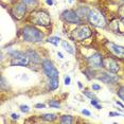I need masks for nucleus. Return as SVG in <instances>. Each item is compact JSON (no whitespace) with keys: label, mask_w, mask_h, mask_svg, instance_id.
<instances>
[{"label":"nucleus","mask_w":124,"mask_h":124,"mask_svg":"<svg viewBox=\"0 0 124 124\" xmlns=\"http://www.w3.org/2000/svg\"><path fill=\"white\" fill-rule=\"evenodd\" d=\"M98 78L101 80L102 82H104V83H106V84H114L119 80L117 75H115L112 72H110V73L103 72V73H101V75Z\"/></svg>","instance_id":"nucleus-12"},{"label":"nucleus","mask_w":124,"mask_h":124,"mask_svg":"<svg viewBox=\"0 0 124 124\" xmlns=\"http://www.w3.org/2000/svg\"><path fill=\"white\" fill-rule=\"evenodd\" d=\"M61 122L62 123H73V119L71 116H63L61 118Z\"/></svg>","instance_id":"nucleus-17"},{"label":"nucleus","mask_w":124,"mask_h":124,"mask_svg":"<svg viewBox=\"0 0 124 124\" xmlns=\"http://www.w3.org/2000/svg\"><path fill=\"white\" fill-rule=\"evenodd\" d=\"M62 17L65 21L69 22V23H74V24H80L81 23V18L80 16L78 15L77 12L74 11H71V10H67L62 14Z\"/></svg>","instance_id":"nucleus-7"},{"label":"nucleus","mask_w":124,"mask_h":124,"mask_svg":"<svg viewBox=\"0 0 124 124\" xmlns=\"http://www.w3.org/2000/svg\"><path fill=\"white\" fill-rule=\"evenodd\" d=\"M60 37H57V36H52V37H49L48 38V41L49 43H51V44H53L54 46H57L58 45V43H60Z\"/></svg>","instance_id":"nucleus-18"},{"label":"nucleus","mask_w":124,"mask_h":124,"mask_svg":"<svg viewBox=\"0 0 124 124\" xmlns=\"http://www.w3.org/2000/svg\"><path fill=\"white\" fill-rule=\"evenodd\" d=\"M12 118H13L14 120H15V119L17 120L18 118H19V116H18V115H16V114H12Z\"/></svg>","instance_id":"nucleus-29"},{"label":"nucleus","mask_w":124,"mask_h":124,"mask_svg":"<svg viewBox=\"0 0 124 124\" xmlns=\"http://www.w3.org/2000/svg\"><path fill=\"white\" fill-rule=\"evenodd\" d=\"M119 15L122 18H124V5H122V7L119 9Z\"/></svg>","instance_id":"nucleus-24"},{"label":"nucleus","mask_w":124,"mask_h":124,"mask_svg":"<svg viewBox=\"0 0 124 124\" xmlns=\"http://www.w3.org/2000/svg\"><path fill=\"white\" fill-rule=\"evenodd\" d=\"M109 115H110V116H118V117L120 116V114H118V112H110Z\"/></svg>","instance_id":"nucleus-31"},{"label":"nucleus","mask_w":124,"mask_h":124,"mask_svg":"<svg viewBox=\"0 0 124 124\" xmlns=\"http://www.w3.org/2000/svg\"><path fill=\"white\" fill-rule=\"evenodd\" d=\"M22 37L26 41H30V43H37L40 41L44 38V34L40 32L38 29L32 27V26H27L22 28L21 30Z\"/></svg>","instance_id":"nucleus-1"},{"label":"nucleus","mask_w":124,"mask_h":124,"mask_svg":"<svg viewBox=\"0 0 124 124\" xmlns=\"http://www.w3.org/2000/svg\"><path fill=\"white\" fill-rule=\"evenodd\" d=\"M43 69H44L45 74H46L49 78H58V70L53 66V64L50 61L45 60L43 62Z\"/></svg>","instance_id":"nucleus-6"},{"label":"nucleus","mask_w":124,"mask_h":124,"mask_svg":"<svg viewBox=\"0 0 124 124\" xmlns=\"http://www.w3.org/2000/svg\"><path fill=\"white\" fill-rule=\"evenodd\" d=\"M12 56V61H11V65L12 66H27L29 64V56L24 55L23 53L18 52V51H13L10 53Z\"/></svg>","instance_id":"nucleus-4"},{"label":"nucleus","mask_w":124,"mask_h":124,"mask_svg":"<svg viewBox=\"0 0 124 124\" xmlns=\"http://www.w3.org/2000/svg\"><path fill=\"white\" fill-rule=\"evenodd\" d=\"M62 47H63L67 52H69L70 54H74V50H73V48L70 46V44L68 43V41H66V40L62 41Z\"/></svg>","instance_id":"nucleus-15"},{"label":"nucleus","mask_w":124,"mask_h":124,"mask_svg":"<svg viewBox=\"0 0 124 124\" xmlns=\"http://www.w3.org/2000/svg\"><path fill=\"white\" fill-rule=\"evenodd\" d=\"M58 87V78H52L49 81V89L55 90Z\"/></svg>","instance_id":"nucleus-13"},{"label":"nucleus","mask_w":124,"mask_h":124,"mask_svg":"<svg viewBox=\"0 0 124 124\" xmlns=\"http://www.w3.org/2000/svg\"><path fill=\"white\" fill-rule=\"evenodd\" d=\"M70 77H66L65 78V84H66V85H70Z\"/></svg>","instance_id":"nucleus-25"},{"label":"nucleus","mask_w":124,"mask_h":124,"mask_svg":"<svg viewBox=\"0 0 124 124\" xmlns=\"http://www.w3.org/2000/svg\"><path fill=\"white\" fill-rule=\"evenodd\" d=\"M116 104H117V105H119V106H121L122 108H124V105H123V104L121 103V102H118V101H117V102H116Z\"/></svg>","instance_id":"nucleus-30"},{"label":"nucleus","mask_w":124,"mask_h":124,"mask_svg":"<svg viewBox=\"0 0 124 124\" xmlns=\"http://www.w3.org/2000/svg\"><path fill=\"white\" fill-rule=\"evenodd\" d=\"M41 119L45 121H54L56 119V115L54 114H45L41 116Z\"/></svg>","instance_id":"nucleus-16"},{"label":"nucleus","mask_w":124,"mask_h":124,"mask_svg":"<svg viewBox=\"0 0 124 124\" xmlns=\"http://www.w3.org/2000/svg\"><path fill=\"white\" fill-rule=\"evenodd\" d=\"M57 55H58V56H60V58H64V55H63V54H62V53H61V52H58V53H57Z\"/></svg>","instance_id":"nucleus-32"},{"label":"nucleus","mask_w":124,"mask_h":124,"mask_svg":"<svg viewBox=\"0 0 124 124\" xmlns=\"http://www.w3.org/2000/svg\"><path fill=\"white\" fill-rule=\"evenodd\" d=\"M88 19L92 26L97 28H104L106 26V20L102 13L98 10H90L88 12Z\"/></svg>","instance_id":"nucleus-3"},{"label":"nucleus","mask_w":124,"mask_h":124,"mask_svg":"<svg viewBox=\"0 0 124 124\" xmlns=\"http://www.w3.org/2000/svg\"><path fill=\"white\" fill-rule=\"evenodd\" d=\"M123 1H124V0H123Z\"/></svg>","instance_id":"nucleus-36"},{"label":"nucleus","mask_w":124,"mask_h":124,"mask_svg":"<svg viewBox=\"0 0 124 124\" xmlns=\"http://www.w3.org/2000/svg\"><path fill=\"white\" fill-rule=\"evenodd\" d=\"M26 11H27L26 4L23 2H20V3H17L13 7L12 13L16 19H21L24 16V14H26Z\"/></svg>","instance_id":"nucleus-11"},{"label":"nucleus","mask_w":124,"mask_h":124,"mask_svg":"<svg viewBox=\"0 0 124 124\" xmlns=\"http://www.w3.org/2000/svg\"><path fill=\"white\" fill-rule=\"evenodd\" d=\"M118 95H119V98L121 99V100L124 101V86L119 88V90H118Z\"/></svg>","instance_id":"nucleus-20"},{"label":"nucleus","mask_w":124,"mask_h":124,"mask_svg":"<svg viewBox=\"0 0 124 124\" xmlns=\"http://www.w3.org/2000/svg\"><path fill=\"white\" fill-rule=\"evenodd\" d=\"M20 110H21L22 112H28V111L30 110V109H29V106H28V105H21V106H20Z\"/></svg>","instance_id":"nucleus-23"},{"label":"nucleus","mask_w":124,"mask_h":124,"mask_svg":"<svg viewBox=\"0 0 124 124\" xmlns=\"http://www.w3.org/2000/svg\"><path fill=\"white\" fill-rule=\"evenodd\" d=\"M82 112H83V114L85 115V116H90V112L87 110V109H83V110H82Z\"/></svg>","instance_id":"nucleus-28"},{"label":"nucleus","mask_w":124,"mask_h":124,"mask_svg":"<svg viewBox=\"0 0 124 124\" xmlns=\"http://www.w3.org/2000/svg\"><path fill=\"white\" fill-rule=\"evenodd\" d=\"M92 89H94V90H100V89H101V86H99L98 84H93V85H92Z\"/></svg>","instance_id":"nucleus-26"},{"label":"nucleus","mask_w":124,"mask_h":124,"mask_svg":"<svg viewBox=\"0 0 124 124\" xmlns=\"http://www.w3.org/2000/svg\"><path fill=\"white\" fill-rule=\"evenodd\" d=\"M105 46L106 48L108 49V51L112 53L115 56L119 58H123L124 60V47H121V46H118L114 43H110V41H106L105 43Z\"/></svg>","instance_id":"nucleus-9"},{"label":"nucleus","mask_w":124,"mask_h":124,"mask_svg":"<svg viewBox=\"0 0 124 124\" xmlns=\"http://www.w3.org/2000/svg\"><path fill=\"white\" fill-rule=\"evenodd\" d=\"M84 94L87 95L88 98H90L91 100H92V99H97V97H95V95H94L93 93H91V92H88L87 90H85V91H84Z\"/></svg>","instance_id":"nucleus-22"},{"label":"nucleus","mask_w":124,"mask_h":124,"mask_svg":"<svg viewBox=\"0 0 124 124\" xmlns=\"http://www.w3.org/2000/svg\"><path fill=\"white\" fill-rule=\"evenodd\" d=\"M30 20L34 24L47 27L50 24V16L47 12H44V11H36V12L31 14Z\"/></svg>","instance_id":"nucleus-2"},{"label":"nucleus","mask_w":124,"mask_h":124,"mask_svg":"<svg viewBox=\"0 0 124 124\" xmlns=\"http://www.w3.org/2000/svg\"><path fill=\"white\" fill-rule=\"evenodd\" d=\"M87 63H88L90 68L93 69H100L103 67V58L100 53H94L90 57L87 58Z\"/></svg>","instance_id":"nucleus-8"},{"label":"nucleus","mask_w":124,"mask_h":124,"mask_svg":"<svg viewBox=\"0 0 124 124\" xmlns=\"http://www.w3.org/2000/svg\"><path fill=\"white\" fill-rule=\"evenodd\" d=\"M123 24H124V18H123Z\"/></svg>","instance_id":"nucleus-35"},{"label":"nucleus","mask_w":124,"mask_h":124,"mask_svg":"<svg viewBox=\"0 0 124 124\" xmlns=\"http://www.w3.org/2000/svg\"><path fill=\"white\" fill-rule=\"evenodd\" d=\"M35 107H36V108H38V109H40V108H45V104H36Z\"/></svg>","instance_id":"nucleus-27"},{"label":"nucleus","mask_w":124,"mask_h":124,"mask_svg":"<svg viewBox=\"0 0 124 124\" xmlns=\"http://www.w3.org/2000/svg\"><path fill=\"white\" fill-rule=\"evenodd\" d=\"M22 2H23L26 5L32 7V5H34V4L37 3V0H22Z\"/></svg>","instance_id":"nucleus-19"},{"label":"nucleus","mask_w":124,"mask_h":124,"mask_svg":"<svg viewBox=\"0 0 124 124\" xmlns=\"http://www.w3.org/2000/svg\"><path fill=\"white\" fill-rule=\"evenodd\" d=\"M49 105L51 107H54V108H60V103L56 102V101H50L49 102Z\"/></svg>","instance_id":"nucleus-21"},{"label":"nucleus","mask_w":124,"mask_h":124,"mask_svg":"<svg viewBox=\"0 0 124 124\" xmlns=\"http://www.w3.org/2000/svg\"><path fill=\"white\" fill-rule=\"evenodd\" d=\"M91 35H92L91 30L86 26L78 27V29H75L72 32V37L74 39H77V40H83V39L90 37Z\"/></svg>","instance_id":"nucleus-5"},{"label":"nucleus","mask_w":124,"mask_h":124,"mask_svg":"<svg viewBox=\"0 0 124 124\" xmlns=\"http://www.w3.org/2000/svg\"><path fill=\"white\" fill-rule=\"evenodd\" d=\"M27 55L29 56L30 60H32L34 63H39V62H40V58H39V56L36 54V52H34V51H28L27 52Z\"/></svg>","instance_id":"nucleus-14"},{"label":"nucleus","mask_w":124,"mask_h":124,"mask_svg":"<svg viewBox=\"0 0 124 124\" xmlns=\"http://www.w3.org/2000/svg\"><path fill=\"white\" fill-rule=\"evenodd\" d=\"M47 3L49 4V5H51V4L53 3V2H52V0H47Z\"/></svg>","instance_id":"nucleus-33"},{"label":"nucleus","mask_w":124,"mask_h":124,"mask_svg":"<svg viewBox=\"0 0 124 124\" xmlns=\"http://www.w3.org/2000/svg\"><path fill=\"white\" fill-rule=\"evenodd\" d=\"M103 67L108 72H112V73H117L120 70V67L118 65V63L110 57L103 58Z\"/></svg>","instance_id":"nucleus-10"},{"label":"nucleus","mask_w":124,"mask_h":124,"mask_svg":"<svg viewBox=\"0 0 124 124\" xmlns=\"http://www.w3.org/2000/svg\"><path fill=\"white\" fill-rule=\"evenodd\" d=\"M69 1H70V2H72V1H73V0H69Z\"/></svg>","instance_id":"nucleus-34"}]
</instances>
